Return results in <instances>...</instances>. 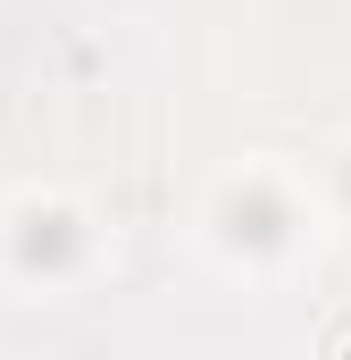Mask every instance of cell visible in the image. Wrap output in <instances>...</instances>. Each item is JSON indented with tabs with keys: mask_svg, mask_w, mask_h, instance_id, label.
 Returning <instances> with one entry per match:
<instances>
[{
	"mask_svg": "<svg viewBox=\"0 0 351 360\" xmlns=\"http://www.w3.org/2000/svg\"><path fill=\"white\" fill-rule=\"evenodd\" d=\"M301 235H310V210H301V193L276 168H243V176L218 184V201H209V243L234 269H284L301 252Z\"/></svg>",
	"mask_w": 351,
	"mask_h": 360,
	"instance_id": "1",
	"label": "cell"
},
{
	"mask_svg": "<svg viewBox=\"0 0 351 360\" xmlns=\"http://www.w3.org/2000/svg\"><path fill=\"white\" fill-rule=\"evenodd\" d=\"M0 269L25 293H59L92 269V218L59 193H25L8 218H0Z\"/></svg>",
	"mask_w": 351,
	"mask_h": 360,
	"instance_id": "2",
	"label": "cell"
},
{
	"mask_svg": "<svg viewBox=\"0 0 351 360\" xmlns=\"http://www.w3.org/2000/svg\"><path fill=\"white\" fill-rule=\"evenodd\" d=\"M335 210H343V218H351V151H343V160H335Z\"/></svg>",
	"mask_w": 351,
	"mask_h": 360,
	"instance_id": "3",
	"label": "cell"
}]
</instances>
